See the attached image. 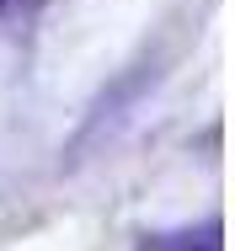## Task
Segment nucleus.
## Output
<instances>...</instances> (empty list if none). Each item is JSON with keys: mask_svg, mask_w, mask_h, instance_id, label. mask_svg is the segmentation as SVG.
Here are the masks:
<instances>
[{"mask_svg": "<svg viewBox=\"0 0 235 251\" xmlns=\"http://www.w3.org/2000/svg\"><path fill=\"white\" fill-rule=\"evenodd\" d=\"M139 251H219V225H203L198 235L182 230V235H144Z\"/></svg>", "mask_w": 235, "mask_h": 251, "instance_id": "obj_1", "label": "nucleus"}]
</instances>
